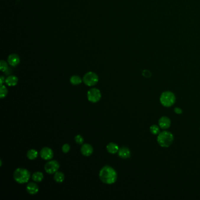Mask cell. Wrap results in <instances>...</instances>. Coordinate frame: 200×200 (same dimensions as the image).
Wrapping results in <instances>:
<instances>
[{"label":"cell","mask_w":200,"mask_h":200,"mask_svg":"<svg viewBox=\"0 0 200 200\" xmlns=\"http://www.w3.org/2000/svg\"><path fill=\"white\" fill-rule=\"evenodd\" d=\"M99 178L103 183L112 184L116 181L118 174L113 167L105 165L102 168L99 172Z\"/></svg>","instance_id":"cell-1"},{"label":"cell","mask_w":200,"mask_h":200,"mask_svg":"<svg viewBox=\"0 0 200 200\" xmlns=\"http://www.w3.org/2000/svg\"><path fill=\"white\" fill-rule=\"evenodd\" d=\"M157 140L160 146L162 147H168L172 144L174 141V136L171 132L164 130L158 134Z\"/></svg>","instance_id":"cell-2"},{"label":"cell","mask_w":200,"mask_h":200,"mask_svg":"<svg viewBox=\"0 0 200 200\" xmlns=\"http://www.w3.org/2000/svg\"><path fill=\"white\" fill-rule=\"evenodd\" d=\"M31 177L30 172L22 168H18L14 173V178L19 184H25L28 183Z\"/></svg>","instance_id":"cell-3"},{"label":"cell","mask_w":200,"mask_h":200,"mask_svg":"<svg viewBox=\"0 0 200 200\" xmlns=\"http://www.w3.org/2000/svg\"><path fill=\"white\" fill-rule=\"evenodd\" d=\"M174 94L170 91L164 92L160 96V101L161 105L166 108L172 106L175 102Z\"/></svg>","instance_id":"cell-4"},{"label":"cell","mask_w":200,"mask_h":200,"mask_svg":"<svg viewBox=\"0 0 200 200\" xmlns=\"http://www.w3.org/2000/svg\"><path fill=\"white\" fill-rule=\"evenodd\" d=\"M84 84L88 86H93L97 84L99 81L98 76L93 72H87L84 75L83 78Z\"/></svg>","instance_id":"cell-5"},{"label":"cell","mask_w":200,"mask_h":200,"mask_svg":"<svg viewBox=\"0 0 200 200\" xmlns=\"http://www.w3.org/2000/svg\"><path fill=\"white\" fill-rule=\"evenodd\" d=\"M101 93L100 90L97 88H92L88 90L87 97L89 102L92 103H97L101 99Z\"/></svg>","instance_id":"cell-6"},{"label":"cell","mask_w":200,"mask_h":200,"mask_svg":"<svg viewBox=\"0 0 200 200\" xmlns=\"http://www.w3.org/2000/svg\"><path fill=\"white\" fill-rule=\"evenodd\" d=\"M59 166V163L56 160H51L46 163L44 168L48 174H53L58 171Z\"/></svg>","instance_id":"cell-7"},{"label":"cell","mask_w":200,"mask_h":200,"mask_svg":"<svg viewBox=\"0 0 200 200\" xmlns=\"http://www.w3.org/2000/svg\"><path fill=\"white\" fill-rule=\"evenodd\" d=\"M40 157L45 160H51L53 157V150L49 147H43L41 150L40 153Z\"/></svg>","instance_id":"cell-8"},{"label":"cell","mask_w":200,"mask_h":200,"mask_svg":"<svg viewBox=\"0 0 200 200\" xmlns=\"http://www.w3.org/2000/svg\"><path fill=\"white\" fill-rule=\"evenodd\" d=\"M80 152L84 156H90L92 155L93 152V147L88 143L83 144L80 148Z\"/></svg>","instance_id":"cell-9"},{"label":"cell","mask_w":200,"mask_h":200,"mask_svg":"<svg viewBox=\"0 0 200 200\" xmlns=\"http://www.w3.org/2000/svg\"><path fill=\"white\" fill-rule=\"evenodd\" d=\"M27 191L31 195L36 194L39 191V187L38 185L33 182L29 183L26 187Z\"/></svg>","instance_id":"cell-10"},{"label":"cell","mask_w":200,"mask_h":200,"mask_svg":"<svg viewBox=\"0 0 200 200\" xmlns=\"http://www.w3.org/2000/svg\"><path fill=\"white\" fill-rule=\"evenodd\" d=\"M159 125L160 128L163 130L168 129L170 127L171 120L166 116H162L159 120Z\"/></svg>","instance_id":"cell-11"},{"label":"cell","mask_w":200,"mask_h":200,"mask_svg":"<svg viewBox=\"0 0 200 200\" xmlns=\"http://www.w3.org/2000/svg\"><path fill=\"white\" fill-rule=\"evenodd\" d=\"M118 153L119 156L123 159H126L129 158L131 155L130 150H129V148L126 147H122L121 148H119V150Z\"/></svg>","instance_id":"cell-12"},{"label":"cell","mask_w":200,"mask_h":200,"mask_svg":"<svg viewBox=\"0 0 200 200\" xmlns=\"http://www.w3.org/2000/svg\"><path fill=\"white\" fill-rule=\"evenodd\" d=\"M19 58L16 54H11L8 56V62L12 66H16L19 63Z\"/></svg>","instance_id":"cell-13"},{"label":"cell","mask_w":200,"mask_h":200,"mask_svg":"<svg viewBox=\"0 0 200 200\" xmlns=\"http://www.w3.org/2000/svg\"><path fill=\"white\" fill-rule=\"evenodd\" d=\"M106 149L109 153L114 155V154H116L118 152V151L119 150V147L118 146V144H116V143H110L107 145Z\"/></svg>","instance_id":"cell-14"},{"label":"cell","mask_w":200,"mask_h":200,"mask_svg":"<svg viewBox=\"0 0 200 200\" xmlns=\"http://www.w3.org/2000/svg\"><path fill=\"white\" fill-rule=\"evenodd\" d=\"M18 79L17 77L14 75H10L8 77L5 79L6 84L9 86H14L17 84Z\"/></svg>","instance_id":"cell-15"},{"label":"cell","mask_w":200,"mask_h":200,"mask_svg":"<svg viewBox=\"0 0 200 200\" xmlns=\"http://www.w3.org/2000/svg\"><path fill=\"white\" fill-rule=\"evenodd\" d=\"M38 156V152L35 149H31L28 151L27 156L28 159L31 160H34L36 159Z\"/></svg>","instance_id":"cell-16"},{"label":"cell","mask_w":200,"mask_h":200,"mask_svg":"<svg viewBox=\"0 0 200 200\" xmlns=\"http://www.w3.org/2000/svg\"><path fill=\"white\" fill-rule=\"evenodd\" d=\"M53 178H54V180L56 182L59 183H61L65 180V175L63 173H62L61 171H57L56 173H55Z\"/></svg>","instance_id":"cell-17"},{"label":"cell","mask_w":200,"mask_h":200,"mask_svg":"<svg viewBox=\"0 0 200 200\" xmlns=\"http://www.w3.org/2000/svg\"><path fill=\"white\" fill-rule=\"evenodd\" d=\"M43 178V174L40 171L35 172L32 175V179L35 182H41Z\"/></svg>","instance_id":"cell-18"},{"label":"cell","mask_w":200,"mask_h":200,"mask_svg":"<svg viewBox=\"0 0 200 200\" xmlns=\"http://www.w3.org/2000/svg\"><path fill=\"white\" fill-rule=\"evenodd\" d=\"M70 82L74 85H78L82 83V80L80 77L78 75H74L71 78Z\"/></svg>","instance_id":"cell-19"},{"label":"cell","mask_w":200,"mask_h":200,"mask_svg":"<svg viewBox=\"0 0 200 200\" xmlns=\"http://www.w3.org/2000/svg\"><path fill=\"white\" fill-rule=\"evenodd\" d=\"M150 132L154 135H157L160 133V127L156 124H153L150 127Z\"/></svg>","instance_id":"cell-20"},{"label":"cell","mask_w":200,"mask_h":200,"mask_svg":"<svg viewBox=\"0 0 200 200\" xmlns=\"http://www.w3.org/2000/svg\"><path fill=\"white\" fill-rule=\"evenodd\" d=\"M8 94V89L5 85H1L0 87V98L3 99L6 97Z\"/></svg>","instance_id":"cell-21"},{"label":"cell","mask_w":200,"mask_h":200,"mask_svg":"<svg viewBox=\"0 0 200 200\" xmlns=\"http://www.w3.org/2000/svg\"><path fill=\"white\" fill-rule=\"evenodd\" d=\"M8 68V64L4 61H1L0 62V69L2 72H5Z\"/></svg>","instance_id":"cell-22"},{"label":"cell","mask_w":200,"mask_h":200,"mask_svg":"<svg viewBox=\"0 0 200 200\" xmlns=\"http://www.w3.org/2000/svg\"><path fill=\"white\" fill-rule=\"evenodd\" d=\"M75 140L76 143L78 144H83V142H84L83 137L79 134H78L77 136H75Z\"/></svg>","instance_id":"cell-23"},{"label":"cell","mask_w":200,"mask_h":200,"mask_svg":"<svg viewBox=\"0 0 200 200\" xmlns=\"http://www.w3.org/2000/svg\"><path fill=\"white\" fill-rule=\"evenodd\" d=\"M70 149H71V146L68 144H64L62 147V152L64 153H68L69 152V150H70Z\"/></svg>","instance_id":"cell-24"},{"label":"cell","mask_w":200,"mask_h":200,"mask_svg":"<svg viewBox=\"0 0 200 200\" xmlns=\"http://www.w3.org/2000/svg\"><path fill=\"white\" fill-rule=\"evenodd\" d=\"M143 75L146 78H150L152 75V74L149 71L145 70L143 72Z\"/></svg>","instance_id":"cell-25"},{"label":"cell","mask_w":200,"mask_h":200,"mask_svg":"<svg viewBox=\"0 0 200 200\" xmlns=\"http://www.w3.org/2000/svg\"><path fill=\"white\" fill-rule=\"evenodd\" d=\"M174 112L175 113L177 114H181L183 113V111H182V109L179 108H175L174 109Z\"/></svg>","instance_id":"cell-26"},{"label":"cell","mask_w":200,"mask_h":200,"mask_svg":"<svg viewBox=\"0 0 200 200\" xmlns=\"http://www.w3.org/2000/svg\"><path fill=\"white\" fill-rule=\"evenodd\" d=\"M0 80H1V85H2L3 83L5 82V78L3 77V76H1L0 77Z\"/></svg>","instance_id":"cell-27"},{"label":"cell","mask_w":200,"mask_h":200,"mask_svg":"<svg viewBox=\"0 0 200 200\" xmlns=\"http://www.w3.org/2000/svg\"><path fill=\"white\" fill-rule=\"evenodd\" d=\"M11 72H12V70H11V68H8V69L5 72V73L6 75H9V74H10Z\"/></svg>","instance_id":"cell-28"},{"label":"cell","mask_w":200,"mask_h":200,"mask_svg":"<svg viewBox=\"0 0 200 200\" xmlns=\"http://www.w3.org/2000/svg\"><path fill=\"white\" fill-rule=\"evenodd\" d=\"M0 165L2 166V161L1 160H0Z\"/></svg>","instance_id":"cell-29"}]
</instances>
